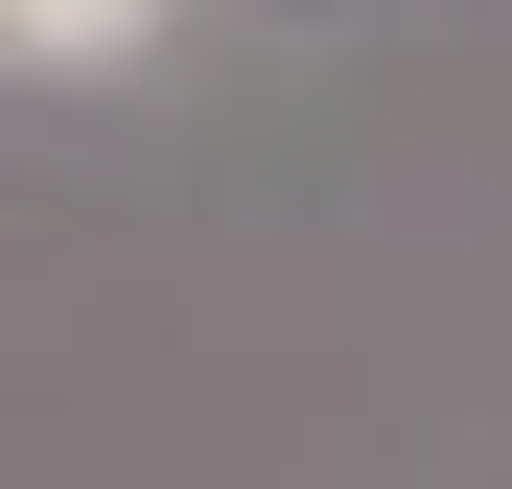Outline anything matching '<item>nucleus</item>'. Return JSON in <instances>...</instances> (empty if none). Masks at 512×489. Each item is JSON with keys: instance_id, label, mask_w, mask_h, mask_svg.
<instances>
[{"instance_id": "f257e3e1", "label": "nucleus", "mask_w": 512, "mask_h": 489, "mask_svg": "<svg viewBox=\"0 0 512 489\" xmlns=\"http://www.w3.org/2000/svg\"><path fill=\"white\" fill-rule=\"evenodd\" d=\"M163 47V0H0V70H24V94H47V70H140Z\"/></svg>"}]
</instances>
